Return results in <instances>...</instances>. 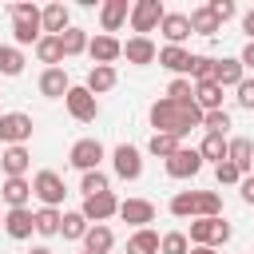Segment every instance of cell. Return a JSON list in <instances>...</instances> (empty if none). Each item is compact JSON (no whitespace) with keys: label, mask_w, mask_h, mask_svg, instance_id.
<instances>
[{"label":"cell","mask_w":254,"mask_h":254,"mask_svg":"<svg viewBox=\"0 0 254 254\" xmlns=\"http://www.w3.org/2000/svg\"><path fill=\"white\" fill-rule=\"evenodd\" d=\"M32 194L40 198V206H56V210H60L67 187H64V179H60L56 171H36V175H32Z\"/></svg>","instance_id":"6"},{"label":"cell","mask_w":254,"mask_h":254,"mask_svg":"<svg viewBox=\"0 0 254 254\" xmlns=\"http://www.w3.org/2000/svg\"><path fill=\"white\" fill-rule=\"evenodd\" d=\"M111 167H115V175H119L123 183H135V179L143 175V151H139L135 143H119V147L111 151Z\"/></svg>","instance_id":"8"},{"label":"cell","mask_w":254,"mask_h":254,"mask_svg":"<svg viewBox=\"0 0 254 254\" xmlns=\"http://www.w3.org/2000/svg\"><path fill=\"white\" fill-rule=\"evenodd\" d=\"M60 222H64V214H60L56 206H40V210H36V234H40V238H56V234H60Z\"/></svg>","instance_id":"34"},{"label":"cell","mask_w":254,"mask_h":254,"mask_svg":"<svg viewBox=\"0 0 254 254\" xmlns=\"http://www.w3.org/2000/svg\"><path fill=\"white\" fill-rule=\"evenodd\" d=\"M151 127L159 135H175V139H187L194 127H202V107L198 103H175V99H155L151 111H147Z\"/></svg>","instance_id":"1"},{"label":"cell","mask_w":254,"mask_h":254,"mask_svg":"<svg viewBox=\"0 0 254 254\" xmlns=\"http://www.w3.org/2000/svg\"><path fill=\"white\" fill-rule=\"evenodd\" d=\"M119 218L131 222L135 230H143L147 222H155V202L151 198H123L119 202Z\"/></svg>","instance_id":"15"},{"label":"cell","mask_w":254,"mask_h":254,"mask_svg":"<svg viewBox=\"0 0 254 254\" xmlns=\"http://www.w3.org/2000/svg\"><path fill=\"white\" fill-rule=\"evenodd\" d=\"M163 16H167L163 0H135L131 4V32L135 36H151L163 24Z\"/></svg>","instance_id":"5"},{"label":"cell","mask_w":254,"mask_h":254,"mask_svg":"<svg viewBox=\"0 0 254 254\" xmlns=\"http://www.w3.org/2000/svg\"><path fill=\"white\" fill-rule=\"evenodd\" d=\"M67 28H71V8L64 0L44 4V36H64Z\"/></svg>","instance_id":"19"},{"label":"cell","mask_w":254,"mask_h":254,"mask_svg":"<svg viewBox=\"0 0 254 254\" xmlns=\"http://www.w3.org/2000/svg\"><path fill=\"white\" fill-rule=\"evenodd\" d=\"M115 83H119V71H115V67H103V64H91V71H87V79H83V87H87L95 99H99L103 91H111Z\"/></svg>","instance_id":"23"},{"label":"cell","mask_w":254,"mask_h":254,"mask_svg":"<svg viewBox=\"0 0 254 254\" xmlns=\"http://www.w3.org/2000/svg\"><path fill=\"white\" fill-rule=\"evenodd\" d=\"M226 143H230L226 135H202V143H198L202 163H214V167H218V163L226 159Z\"/></svg>","instance_id":"33"},{"label":"cell","mask_w":254,"mask_h":254,"mask_svg":"<svg viewBox=\"0 0 254 254\" xmlns=\"http://www.w3.org/2000/svg\"><path fill=\"white\" fill-rule=\"evenodd\" d=\"M238 60H242V67H246V71H254V40H246V44H242Z\"/></svg>","instance_id":"48"},{"label":"cell","mask_w":254,"mask_h":254,"mask_svg":"<svg viewBox=\"0 0 254 254\" xmlns=\"http://www.w3.org/2000/svg\"><path fill=\"white\" fill-rule=\"evenodd\" d=\"M234 91H238V95H234V99H238V107L254 111V75H246V79H242V83H238Z\"/></svg>","instance_id":"46"},{"label":"cell","mask_w":254,"mask_h":254,"mask_svg":"<svg viewBox=\"0 0 254 254\" xmlns=\"http://www.w3.org/2000/svg\"><path fill=\"white\" fill-rule=\"evenodd\" d=\"M198 218H222V194L218 190H198Z\"/></svg>","instance_id":"38"},{"label":"cell","mask_w":254,"mask_h":254,"mask_svg":"<svg viewBox=\"0 0 254 254\" xmlns=\"http://www.w3.org/2000/svg\"><path fill=\"white\" fill-rule=\"evenodd\" d=\"M127 20H131V4H127V0H103V4H99V28H103L107 36L119 32Z\"/></svg>","instance_id":"16"},{"label":"cell","mask_w":254,"mask_h":254,"mask_svg":"<svg viewBox=\"0 0 254 254\" xmlns=\"http://www.w3.org/2000/svg\"><path fill=\"white\" fill-rule=\"evenodd\" d=\"M87 56H91L95 64H103V67H115V60L123 56V44H119L115 36L99 32V36H91V44H87Z\"/></svg>","instance_id":"13"},{"label":"cell","mask_w":254,"mask_h":254,"mask_svg":"<svg viewBox=\"0 0 254 254\" xmlns=\"http://www.w3.org/2000/svg\"><path fill=\"white\" fill-rule=\"evenodd\" d=\"M8 16H12V20H40L44 8H36V4H28V0H16V4H8Z\"/></svg>","instance_id":"45"},{"label":"cell","mask_w":254,"mask_h":254,"mask_svg":"<svg viewBox=\"0 0 254 254\" xmlns=\"http://www.w3.org/2000/svg\"><path fill=\"white\" fill-rule=\"evenodd\" d=\"M187 16H190V32H194V36H218V32H222V24L214 20V12H210L206 4L190 8Z\"/></svg>","instance_id":"26"},{"label":"cell","mask_w":254,"mask_h":254,"mask_svg":"<svg viewBox=\"0 0 254 254\" xmlns=\"http://www.w3.org/2000/svg\"><path fill=\"white\" fill-rule=\"evenodd\" d=\"M190 254H218L214 246H190Z\"/></svg>","instance_id":"50"},{"label":"cell","mask_w":254,"mask_h":254,"mask_svg":"<svg viewBox=\"0 0 254 254\" xmlns=\"http://www.w3.org/2000/svg\"><path fill=\"white\" fill-rule=\"evenodd\" d=\"M190 60H194V52H187V48H175V44H163L159 48V67H167L175 79L179 75L190 79Z\"/></svg>","instance_id":"14"},{"label":"cell","mask_w":254,"mask_h":254,"mask_svg":"<svg viewBox=\"0 0 254 254\" xmlns=\"http://www.w3.org/2000/svg\"><path fill=\"white\" fill-rule=\"evenodd\" d=\"M246 79V67H242V60L238 56H222L218 64H214V83L226 91V87H238Z\"/></svg>","instance_id":"21"},{"label":"cell","mask_w":254,"mask_h":254,"mask_svg":"<svg viewBox=\"0 0 254 254\" xmlns=\"http://www.w3.org/2000/svg\"><path fill=\"white\" fill-rule=\"evenodd\" d=\"M83 218L91 222V226H99V222H107V218H115L119 214V198H115V190H107V194H95V198H83Z\"/></svg>","instance_id":"11"},{"label":"cell","mask_w":254,"mask_h":254,"mask_svg":"<svg viewBox=\"0 0 254 254\" xmlns=\"http://www.w3.org/2000/svg\"><path fill=\"white\" fill-rule=\"evenodd\" d=\"M28 167H32V151H28V147H4V151H0V171H4V179H24Z\"/></svg>","instance_id":"18"},{"label":"cell","mask_w":254,"mask_h":254,"mask_svg":"<svg viewBox=\"0 0 254 254\" xmlns=\"http://www.w3.org/2000/svg\"><path fill=\"white\" fill-rule=\"evenodd\" d=\"M238 194H242V202H246V206H254V171L238 183Z\"/></svg>","instance_id":"47"},{"label":"cell","mask_w":254,"mask_h":254,"mask_svg":"<svg viewBox=\"0 0 254 254\" xmlns=\"http://www.w3.org/2000/svg\"><path fill=\"white\" fill-rule=\"evenodd\" d=\"M194 103L202 107V115L206 111H222V87L210 79V83H194Z\"/></svg>","instance_id":"29"},{"label":"cell","mask_w":254,"mask_h":254,"mask_svg":"<svg viewBox=\"0 0 254 254\" xmlns=\"http://www.w3.org/2000/svg\"><path fill=\"white\" fill-rule=\"evenodd\" d=\"M64 107H67V115H71L75 123H95V119H99V99H95L83 83H71V91L64 95Z\"/></svg>","instance_id":"4"},{"label":"cell","mask_w":254,"mask_h":254,"mask_svg":"<svg viewBox=\"0 0 254 254\" xmlns=\"http://www.w3.org/2000/svg\"><path fill=\"white\" fill-rule=\"evenodd\" d=\"M67 91H71V79H67L64 67H44L40 71V95L44 99H64Z\"/></svg>","instance_id":"20"},{"label":"cell","mask_w":254,"mask_h":254,"mask_svg":"<svg viewBox=\"0 0 254 254\" xmlns=\"http://www.w3.org/2000/svg\"><path fill=\"white\" fill-rule=\"evenodd\" d=\"M79 254H87V250H79Z\"/></svg>","instance_id":"53"},{"label":"cell","mask_w":254,"mask_h":254,"mask_svg":"<svg viewBox=\"0 0 254 254\" xmlns=\"http://www.w3.org/2000/svg\"><path fill=\"white\" fill-rule=\"evenodd\" d=\"M242 32H246V40H254V8L242 12Z\"/></svg>","instance_id":"49"},{"label":"cell","mask_w":254,"mask_h":254,"mask_svg":"<svg viewBox=\"0 0 254 254\" xmlns=\"http://www.w3.org/2000/svg\"><path fill=\"white\" fill-rule=\"evenodd\" d=\"M159 32H163V40L167 44H175V48H183L194 32H190V16L187 12H167L163 16V24H159Z\"/></svg>","instance_id":"12"},{"label":"cell","mask_w":254,"mask_h":254,"mask_svg":"<svg viewBox=\"0 0 254 254\" xmlns=\"http://www.w3.org/2000/svg\"><path fill=\"white\" fill-rule=\"evenodd\" d=\"M4 234L16 238V242H28V238L36 234V210H32V206L8 210V214H4Z\"/></svg>","instance_id":"10"},{"label":"cell","mask_w":254,"mask_h":254,"mask_svg":"<svg viewBox=\"0 0 254 254\" xmlns=\"http://www.w3.org/2000/svg\"><path fill=\"white\" fill-rule=\"evenodd\" d=\"M202 131L206 135H226L230 131V111L222 107V111H206L202 115Z\"/></svg>","instance_id":"42"},{"label":"cell","mask_w":254,"mask_h":254,"mask_svg":"<svg viewBox=\"0 0 254 254\" xmlns=\"http://www.w3.org/2000/svg\"><path fill=\"white\" fill-rule=\"evenodd\" d=\"M67 163H71L79 175L99 171V163H103V143H99V139H75L71 151H67Z\"/></svg>","instance_id":"7"},{"label":"cell","mask_w":254,"mask_h":254,"mask_svg":"<svg viewBox=\"0 0 254 254\" xmlns=\"http://www.w3.org/2000/svg\"><path fill=\"white\" fill-rule=\"evenodd\" d=\"M87 230H91V222L83 218V210H64L60 234H64L67 242H83V238H87Z\"/></svg>","instance_id":"27"},{"label":"cell","mask_w":254,"mask_h":254,"mask_svg":"<svg viewBox=\"0 0 254 254\" xmlns=\"http://www.w3.org/2000/svg\"><path fill=\"white\" fill-rule=\"evenodd\" d=\"M36 123L24 111H0V147H28Z\"/></svg>","instance_id":"3"},{"label":"cell","mask_w":254,"mask_h":254,"mask_svg":"<svg viewBox=\"0 0 254 254\" xmlns=\"http://www.w3.org/2000/svg\"><path fill=\"white\" fill-rule=\"evenodd\" d=\"M28 254H52V246H32Z\"/></svg>","instance_id":"51"},{"label":"cell","mask_w":254,"mask_h":254,"mask_svg":"<svg viewBox=\"0 0 254 254\" xmlns=\"http://www.w3.org/2000/svg\"><path fill=\"white\" fill-rule=\"evenodd\" d=\"M79 190H83V198H95V194H107V190H111V179H107L103 171H87V175L79 179Z\"/></svg>","instance_id":"37"},{"label":"cell","mask_w":254,"mask_h":254,"mask_svg":"<svg viewBox=\"0 0 254 254\" xmlns=\"http://www.w3.org/2000/svg\"><path fill=\"white\" fill-rule=\"evenodd\" d=\"M60 44H64V60H71V56H83V52H87L91 36H87L83 28H75V24H71V28L60 36Z\"/></svg>","instance_id":"31"},{"label":"cell","mask_w":254,"mask_h":254,"mask_svg":"<svg viewBox=\"0 0 254 254\" xmlns=\"http://www.w3.org/2000/svg\"><path fill=\"white\" fill-rule=\"evenodd\" d=\"M214 179H218V187H234V183H242L246 175H242V171H238L230 159H222V163L214 167Z\"/></svg>","instance_id":"43"},{"label":"cell","mask_w":254,"mask_h":254,"mask_svg":"<svg viewBox=\"0 0 254 254\" xmlns=\"http://www.w3.org/2000/svg\"><path fill=\"white\" fill-rule=\"evenodd\" d=\"M179 147H183V139H175V135H159V131H151V139H147V151H151L155 159H163V163H167Z\"/></svg>","instance_id":"35"},{"label":"cell","mask_w":254,"mask_h":254,"mask_svg":"<svg viewBox=\"0 0 254 254\" xmlns=\"http://www.w3.org/2000/svg\"><path fill=\"white\" fill-rule=\"evenodd\" d=\"M214 64L218 60H210V56H194L190 60V83H210L214 79Z\"/></svg>","instance_id":"40"},{"label":"cell","mask_w":254,"mask_h":254,"mask_svg":"<svg viewBox=\"0 0 254 254\" xmlns=\"http://www.w3.org/2000/svg\"><path fill=\"white\" fill-rule=\"evenodd\" d=\"M167 99H175V103H194V83H190L187 75L171 79V83H167Z\"/></svg>","instance_id":"41"},{"label":"cell","mask_w":254,"mask_h":254,"mask_svg":"<svg viewBox=\"0 0 254 254\" xmlns=\"http://www.w3.org/2000/svg\"><path fill=\"white\" fill-rule=\"evenodd\" d=\"M0 226H4V214H0Z\"/></svg>","instance_id":"52"},{"label":"cell","mask_w":254,"mask_h":254,"mask_svg":"<svg viewBox=\"0 0 254 254\" xmlns=\"http://www.w3.org/2000/svg\"><path fill=\"white\" fill-rule=\"evenodd\" d=\"M0 198L8 202V210H16V206H28L36 194H32V183H28V179H4Z\"/></svg>","instance_id":"24"},{"label":"cell","mask_w":254,"mask_h":254,"mask_svg":"<svg viewBox=\"0 0 254 254\" xmlns=\"http://www.w3.org/2000/svg\"><path fill=\"white\" fill-rule=\"evenodd\" d=\"M206 8L214 12V20H218V24H226V20H234V16H238V4H234V0H206Z\"/></svg>","instance_id":"44"},{"label":"cell","mask_w":254,"mask_h":254,"mask_svg":"<svg viewBox=\"0 0 254 254\" xmlns=\"http://www.w3.org/2000/svg\"><path fill=\"white\" fill-rule=\"evenodd\" d=\"M24 52L16 44H0V75H20L24 71Z\"/></svg>","instance_id":"36"},{"label":"cell","mask_w":254,"mask_h":254,"mask_svg":"<svg viewBox=\"0 0 254 254\" xmlns=\"http://www.w3.org/2000/svg\"><path fill=\"white\" fill-rule=\"evenodd\" d=\"M159 254H190V238L183 230H167L159 242Z\"/></svg>","instance_id":"39"},{"label":"cell","mask_w":254,"mask_h":254,"mask_svg":"<svg viewBox=\"0 0 254 254\" xmlns=\"http://www.w3.org/2000/svg\"><path fill=\"white\" fill-rule=\"evenodd\" d=\"M159 234L151 230V226H143V230H135L131 238H127V254H159Z\"/></svg>","instance_id":"30"},{"label":"cell","mask_w":254,"mask_h":254,"mask_svg":"<svg viewBox=\"0 0 254 254\" xmlns=\"http://www.w3.org/2000/svg\"><path fill=\"white\" fill-rule=\"evenodd\" d=\"M36 60L48 64V67H60V64H64V44H60V36H44V40L36 44Z\"/></svg>","instance_id":"32"},{"label":"cell","mask_w":254,"mask_h":254,"mask_svg":"<svg viewBox=\"0 0 254 254\" xmlns=\"http://www.w3.org/2000/svg\"><path fill=\"white\" fill-rule=\"evenodd\" d=\"M171 214L175 218H198V190H175L171 194Z\"/></svg>","instance_id":"28"},{"label":"cell","mask_w":254,"mask_h":254,"mask_svg":"<svg viewBox=\"0 0 254 254\" xmlns=\"http://www.w3.org/2000/svg\"><path fill=\"white\" fill-rule=\"evenodd\" d=\"M230 234H234V226L226 222V218H194L190 222V246H222V242H230Z\"/></svg>","instance_id":"2"},{"label":"cell","mask_w":254,"mask_h":254,"mask_svg":"<svg viewBox=\"0 0 254 254\" xmlns=\"http://www.w3.org/2000/svg\"><path fill=\"white\" fill-rule=\"evenodd\" d=\"M123 56H127V64L147 67V64H155V60H159V48H155V40H151V36H131V40L123 44Z\"/></svg>","instance_id":"17"},{"label":"cell","mask_w":254,"mask_h":254,"mask_svg":"<svg viewBox=\"0 0 254 254\" xmlns=\"http://www.w3.org/2000/svg\"><path fill=\"white\" fill-rule=\"evenodd\" d=\"M198 171H202L198 147H179V151L167 159V175H171V179H194Z\"/></svg>","instance_id":"9"},{"label":"cell","mask_w":254,"mask_h":254,"mask_svg":"<svg viewBox=\"0 0 254 254\" xmlns=\"http://www.w3.org/2000/svg\"><path fill=\"white\" fill-rule=\"evenodd\" d=\"M226 159H230L242 175H250V171H254V143H250L246 135H234V139L226 143Z\"/></svg>","instance_id":"22"},{"label":"cell","mask_w":254,"mask_h":254,"mask_svg":"<svg viewBox=\"0 0 254 254\" xmlns=\"http://www.w3.org/2000/svg\"><path fill=\"white\" fill-rule=\"evenodd\" d=\"M83 250H87V254H111V250H115V230H111L107 222L91 226L87 238H83Z\"/></svg>","instance_id":"25"}]
</instances>
